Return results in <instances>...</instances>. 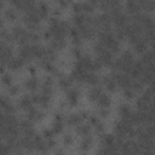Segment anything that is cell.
Returning <instances> with one entry per match:
<instances>
[{
    "label": "cell",
    "instance_id": "obj_16",
    "mask_svg": "<svg viewBox=\"0 0 155 155\" xmlns=\"http://www.w3.org/2000/svg\"><path fill=\"white\" fill-rule=\"evenodd\" d=\"M7 92H8L10 96H17L19 93V86L11 84L10 86H7Z\"/></svg>",
    "mask_w": 155,
    "mask_h": 155
},
{
    "label": "cell",
    "instance_id": "obj_22",
    "mask_svg": "<svg viewBox=\"0 0 155 155\" xmlns=\"http://www.w3.org/2000/svg\"><path fill=\"white\" fill-rule=\"evenodd\" d=\"M53 134H54V132H53V130H52V128H51V130H45V131L42 132V136H44V138H45V139L53 138Z\"/></svg>",
    "mask_w": 155,
    "mask_h": 155
},
{
    "label": "cell",
    "instance_id": "obj_24",
    "mask_svg": "<svg viewBox=\"0 0 155 155\" xmlns=\"http://www.w3.org/2000/svg\"><path fill=\"white\" fill-rule=\"evenodd\" d=\"M52 13H53L54 16H58V15H61V8H59V7H56V8H53Z\"/></svg>",
    "mask_w": 155,
    "mask_h": 155
},
{
    "label": "cell",
    "instance_id": "obj_12",
    "mask_svg": "<svg viewBox=\"0 0 155 155\" xmlns=\"http://www.w3.org/2000/svg\"><path fill=\"white\" fill-rule=\"evenodd\" d=\"M4 17H5L7 21L12 22V21H15V19L17 18V12H16L15 8L8 7V8H6V10L4 11Z\"/></svg>",
    "mask_w": 155,
    "mask_h": 155
},
{
    "label": "cell",
    "instance_id": "obj_25",
    "mask_svg": "<svg viewBox=\"0 0 155 155\" xmlns=\"http://www.w3.org/2000/svg\"><path fill=\"white\" fill-rule=\"evenodd\" d=\"M28 71L31 74V75H34L35 74V71H36V69H35V67H33V65H30L29 68H28Z\"/></svg>",
    "mask_w": 155,
    "mask_h": 155
},
{
    "label": "cell",
    "instance_id": "obj_13",
    "mask_svg": "<svg viewBox=\"0 0 155 155\" xmlns=\"http://www.w3.org/2000/svg\"><path fill=\"white\" fill-rule=\"evenodd\" d=\"M133 47H134V51H136L137 53H144L145 50H147V44H145V41H144L143 39H139V40L133 45Z\"/></svg>",
    "mask_w": 155,
    "mask_h": 155
},
{
    "label": "cell",
    "instance_id": "obj_2",
    "mask_svg": "<svg viewBox=\"0 0 155 155\" xmlns=\"http://www.w3.org/2000/svg\"><path fill=\"white\" fill-rule=\"evenodd\" d=\"M25 61L23 58H21L19 56L18 57H12L8 62H7V68L11 69V70H17V69H21L23 65H24Z\"/></svg>",
    "mask_w": 155,
    "mask_h": 155
},
{
    "label": "cell",
    "instance_id": "obj_21",
    "mask_svg": "<svg viewBox=\"0 0 155 155\" xmlns=\"http://www.w3.org/2000/svg\"><path fill=\"white\" fill-rule=\"evenodd\" d=\"M98 115L102 116V117H107V116L109 115V110H108V108L99 107V109H98Z\"/></svg>",
    "mask_w": 155,
    "mask_h": 155
},
{
    "label": "cell",
    "instance_id": "obj_6",
    "mask_svg": "<svg viewBox=\"0 0 155 155\" xmlns=\"http://www.w3.org/2000/svg\"><path fill=\"white\" fill-rule=\"evenodd\" d=\"M24 87H25L28 91H30V92L36 91V88L39 87V81H38V79H35V78H29V79H27V80L24 81Z\"/></svg>",
    "mask_w": 155,
    "mask_h": 155
},
{
    "label": "cell",
    "instance_id": "obj_17",
    "mask_svg": "<svg viewBox=\"0 0 155 155\" xmlns=\"http://www.w3.org/2000/svg\"><path fill=\"white\" fill-rule=\"evenodd\" d=\"M1 81L4 85L6 86H10L12 84V75L10 73H2V78H1Z\"/></svg>",
    "mask_w": 155,
    "mask_h": 155
},
{
    "label": "cell",
    "instance_id": "obj_4",
    "mask_svg": "<svg viewBox=\"0 0 155 155\" xmlns=\"http://www.w3.org/2000/svg\"><path fill=\"white\" fill-rule=\"evenodd\" d=\"M44 116H45V114H44L41 110H38V109H35V108H33V109H30V110L27 111V119L30 120L31 122L40 121V120L44 119Z\"/></svg>",
    "mask_w": 155,
    "mask_h": 155
},
{
    "label": "cell",
    "instance_id": "obj_5",
    "mask_svg": "<svg viewBox=\"0 0 155 155\" xmlns=\"http://www.w3.org/2000/svg\"><path fill=\"white\" fill-rule=\"evenodd\" d=\"M82 120H84V119H82V116H81L80 113L70 114V115L67 117V122H68V125H70V126H78V125L81 124Z\"/></svg>",
    "mask_w": 155,
    "mask_h": 155
},
{
    "label": "cell",
    "instance_id": "obj_3",
    "mask_svg": "<svg viewBox=\"0 0 155 155\" xmlns=\"http://www.w3.org/2000/svg\"><path fill=\"white\" fill-rule=\"evenodd\" d=\"M78 101H79V91L75 88H69L67 91V103L70 107H74L78 104Z\"/></svg>",
    "mask_w": 155,
    "mask_h": 155
},
{
    "label": "cell",
    "instance_id": "obj_7",
    "mask_svg": "<svg viewBox=\"0 0 155 155\" xmlns=\"http://www.w3.org/2000/svg\"><path fill=\"white\" fill-rule=\"evenodd\" d=\"M99 107H103V108H109L110 107V104H111V98H110V96L109 94H107V93H102L101 96H99V98H98V101L96 102Z\"/></svg>",
    "mask_w": 155,
    "mask_h": 155
},
{
    "label": "cell",
    "instance_id": "obj_1",
    "mask_svg": "<svg viewBox=\"0 0 155 155\" xmlns=\"http://www.w3.org/2000/svg\"><path fill=\"white\" fill-rule=\"evenodd\" d=\"M33 104H34V102L31 99V96L25 94V96H22L18 99V107L21 109H23V110H27L28 111V110L33 109Z\"/></svg>",
    "mask_w": 155,
    "mask_h": 155
},
{
    "label": "cell",
    "instance_id": "obj_18",
    "mask_svg": "<svg viewBox=\"0 0 155 155\" xmlns=\"http://www.w3.org/2000/svg\"><path fill=\"white\" fill-rule=\"evenodd\" d=\"M73 10L75 13H82L84 12V2H75L73 5Z\"/></svg>",
    "mask_w": 155,
    "mask_h": 155
},
{
    "label": "cell",
    "instance_id": "obj_19",
    "mask_svg": "<svg viewBox=\"0 0 155 155\" xmlns=\"http://www.w3.org/2000/svg\"><path fill=\"white\" fill-rule=\"evenodd\" d=\"M124 96H125L127 99H132V98L134 97V91L132 90V87L124 88Z\"/></svg>",
    "mask_w": 155,
    "mask_h": 155
},
{
    "label": "cell",
    "instance_id": "obj_10",
    "mask_svg": "<svg viewBox=\"0 0 155 155\" xmlns=\"http://www.w3.org/2000/svg\"><path fill=\"white\" fill-rule=\"evenodd\" d=\"M11 34H12V36L15 38V40H16V41H18V40H21V39L27 34V31H25L21 25H16V27H13V28H12Z\"/></svg>",
    "mask_w": 155,
    "mask_h": 155
},
{
    "label": "cell",
    "instance_id": "obj_15",
    "mask_svg": "<svg viewBox=\"0 0 155 155\" xmlns=\"http://www.w3.org/2000/svg\"><path fill=\"white\" fill-rule=\"evenodd\" d=\"M63 121H61V120H54V122H53V125H52V130H53V132H54V134H58V133H61L62 131H63Z\"/></svg>",
    "mask_w": 155,
    "mask_h": 155
},
{
    "label": "cell",
    "instance_id": "obj_9",
    "mask_svg": "<svg viewBox=\"0 0 155 155\" xmlns=\"http://www.w3.org/2000/svg\"><path fill=\"white\" fill-rule=\"evenodd\" d=\"M102 93H103V92H102V88L96 85V86H93V87L88 91V98H90L92 102H97L98 98H99V96H101Z\"/></svg>",
    "mask_w": 155,
    "mask_h": 155
},
{
    "label": "cell",
    "instance_id": "obj_11",
    "mask_svg": "<svg viewBox=\"0 0 155 155\" xmlns=\"http://www.w3.org/2000/svg\"><path fill=\"white\" fill-rule=\"evenodd\" d=\"M92 144H93V139H92L91 136L87 134V136H84V138H82V140L80 143V148L82 150H88L92 147Z\"/></svg>",
    "mask_w": 155,
    "mask_h": 155
},
{
    "label": "cell",
    "instance_id": "obj_14",
    "mask_svg": "<svg viewBox=\"0 0 155 155\" xmlns=\"http://www.w3.org/2000/svg\"><path fill=\"white\" fill-rule=\"evenodd\" d=\"M90 131H91V126L86 125V124H80L76 127V133H79L81 136H87L90 133Z\"/></svg>",
    "mask_w": 155,
    "mask_h": 155
},
{
    "label": "cell",
    "instance_id": "obj_20",
    "mask_svg": "<svg viewBox=\"0 0 155 155\" xmlns=\"http://www.w3.org/2000/svg\"><path fill=\"white\" fill-rule=\"evenodd\" d=\"M73 140H74V138H73V136H71L70 133H67V134L63 137V143H64V145H70V144L73 143Z\"/></svg>",
    "mask_w": 155,
    "mask_h": 155
},
{
    "label": "cell",
    "instance_id": "obj_23",
    "mask_svg": "<svg viewBox=\"0 0 155 155\" xmlns=\"http://www.w3.org/2000/svg\"><path fill=\"white\" fill-rule=\"evenodd\" d=\"M42 85H45V86H53V79L51 76H46L44 79V81H42Z\"/></svg>",
    "mask_w": 155,
    "mask_h": 155
},
{
    "label": "cell",
    "instance_id": "obj_8",
    "mask_svg": "<svg viewBox=\"0 0 155 155\" xmlns=\"http://www.w3.org/2000/svg\"><path fill=\"white\" fill-rule=\"evenodd\" d=\"M126 8H127V11L130 13L134 15V13H138L139 12L140 6H139V4H138L137 0H127L126 1Z\"/></svg>",
    "mask_w": 155,
    "mask_h": 155
}]
</instances>
